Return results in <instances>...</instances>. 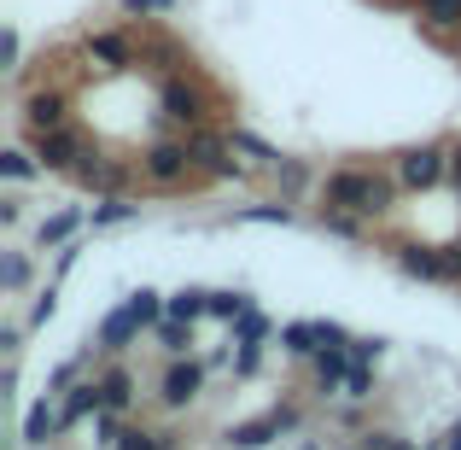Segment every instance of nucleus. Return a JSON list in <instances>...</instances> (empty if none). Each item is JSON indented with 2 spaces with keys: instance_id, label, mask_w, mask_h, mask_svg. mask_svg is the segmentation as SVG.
<instances>
[{
  "instance_id": "f257e3e1",
  "label": "nucleus",
  "mask_w": 461,
  "mask_h": 450,
  "mask_svg": "<svg viewBox=\"0 0 461 450\" xmlns=\"http://www.w3.org/2000/svg\"><path fill=\"white\" fill-rule=\"evenodd\" d=\"M397 205V181L374 170H333L321 181V211H350V216H385Z\"/></svg>"
},
{
  "instance_id": "f03ea898",
  "label": "nucleus",
  "mask_w": 461,
  "mask_h": 450,
  "mask_svg": "<svg viewBox=\"0 0 461 450\" xmlns=\"http://www.w3.org/2000/svg\"><path fill=\"white\" fill-rule=\"evenodd\" d=\"M397 270L415 281H461V246H397Z\"/></svg>"
},
{
  "instance_id": "7ed1b4c3",
  "label": "nucleus",
  "mask_w": 461,
  "mask_h": 450,
  "mask_svg": "<svg viewBox=\"0 0 461 450\" xmlns=\"http://www.w3.org/2000/svg\"><path fill=\"white\" fill-rule=\"evenodd\" d=\"M140 170H147L158 188H176V181H187L199 164H193V147H187V141H152L147 158H140Z\"/></svg>"
},
{
  "instance_id": "20e7f679",
  "label": "nucleus",
  "mask_w": 461,
  "mask_h": 450,
  "mask_svg": "<svg viewBox=\"0 0 461 450\" xmlns=\"http://www.w3.org/2000/svg\"><path fill=\"white\" fill-rule=\"evenodd\" d=\"M444 170H450V152L444 147H409L397 158V181H403V188H438Z\"/></svg>"
},
{
  "instance_id": "39448f33",
  "label": "nucleus",
  "mask_w": 461,
  "mask_h": 450,
  "mask_svg": "<svg viewBox=\"0 0 461 450\" xmlns=\"http://www.w3.org/2000/svg\"><path fill=\"white\" fill-rule=\"evenodd\" d=\"M204 392V363H193V357H176L169 363V374H164V409H187L193 398Z\"/></svg>"
},
{
  "instance_id": "423d86ee",
  "label": "nucleus",
  "mask_w": 461,
  "mask_h": 450,
  "mask_svg": "<svg viewBox=\"0 0 461 450\" xmlns=\"http://www.w3.org/2000/svg\"><path fill=\"white\" fill-rule=\"evenodd\" d=\"M187 147L199 170H216V176H246V164H234V147L228 135H204V129H187Z\"/></svg>"
},
{
  "instance_id": "0eeeda50",
  "label": "nucleus",
  "mask_w": 461,
  "mask_h": 450,
  "mask_svg": "<svg viewBox=\"0 0 461 450\" xmlns=\"http://www.w3.org/2000/svg\"><path fill=\"white\" fill-rule=\"evenodd\" d=\"M35 158H41V170H82V141L70 135V129H47V135H35Z\"/></svg>"
},
{
  "instance_id": "6e6552de",
  "label": "nucleus",
  "mask_w": 461,
  "mask_h": 450,
  "mask_svg": "<svg viewBox=\"0 0 461 450\" xmlns=\"http://www.w3.org/2000/svg\"><path fill=\"white\" fill-rule=\"evenodd\" d=\"M140 327H147V322H140V310L123 298V304H117V310L100 322V351H112V357H117L123 345H135V339H140Z\"/></svg>"
},
{
  "instance_id": "1a4fd4ad",
  "label": "nucleus",
  "mask_w": 461,
  "mask_h": 450,
  "mask_svg": "<svg viewBox=\"0 0 461 450\" xmlns=\"http://www.w3.org/2000/svg\"><path fill=\"white\" fill-rule=\"evenodd\" d=\"M286 427H298V416H293V409H275V416H263V421L234 427V433H228V445H234V450H258V445H269L275 433H286Z\"/></svg>"
},
{
  "instance_id": "9d476101",
  "label": "nucleus",
  "mask_w": 461,
  "mask_h": 450,
  "mask_svg": "<svg viewBox=\"0 0 461 450\" xmlns=\"http://www.w3.org/2000/svg\"><path fill=\"white\" fill-rule=\"evenodd\" d=\"M59 433H65V409H53V392H47L41 404H30V416H23V445H53Z\"/></svg>"
},
{
  "instance_id": "9b49d317",
  "label": "nucleus",
  "mask_w": 461,
  "mask_h": 450,
  "mask_svg": "<svg viewBox=\"0 0 461 450\" xmlns=\"http://www.w3.org/2000/svg\"><path fill=\"white\" fill-rule=\"evenodd\" d=\"M23 124H30V135H47V129H65V94H30V106H23Z\"/></svg>"
},
{
  "instance_id": "f8f14e48",
  "label": "nucleus",
  "mask_w": 461,
  "mask_h": 450,
  "mask_svg": "<svg viewBox=\"0 0 461 450\" xmlns=\"http://www.w3.org/2000/svg\"><path fill=\"white\" fill-rule=\"evenodd\" d=\"M321 345H327L321 322H286L281 327V351H286V357H315Z\"/></svg>"
},
{
  "instance_id": "ddd939ff",
  "label": "nucleus",
  "mask_w": 461,
  "mask_h": 450,
  "mask_svg": "<svg viewBox=\"0 0 461 450\" xmlns=\"http://www.w3.org/2000/svg\"><path fill=\"white\" fill-rule=\"evenodd\" d=\"M77 228H82V211H77V205H65V211L41 216V228H35V246H41V252H47V246H65Z\"/></svg>"
},
{
  "instance_id": "4468645a",
  "label": "nucleus",
  "mask_w": 461,
  "mask_h": 450,
  "mask_svg": "<svg viewBox=\"0 0 461 450\" xmlns=\"http://www.w3.org/2000/svg\"><path fill=\"white\" fill-rule=\"evenodd\" d=\"M164 316H169V322H199V316H211V293H199V287H181V293L164 298Z\"/></svg>"
},
{
  "instance_id": "2eb2a0df",
  "label": "nucleus",
  "mask_w": 461,
  "mask_h": 450,
  "mask_svg": "<svg viewBox=\"0 0 461 450\" xmlns=\"http://www.w3.org/2000/svg\"><path fill=\"white\" fill-rule=\"evenodd\" d=\"M164 112L176 117V124H187V129L204 117V112H199V94H193L187 82H164Z\"/></svg>"
},
{
  "instance_id": "dca6fc26",
  "label": "nucleus",
  "mask_w": 461,
  "mask_h": 450,
  "mask_svg": "<svg viewBox=\"0 0 461 450\" xmlns=\"http://www.w3.org/2000/svg\"><path fill=\"white\" fill-rule=\"evenodd\" d=\"M100 409H105V386H100V381L77 386V392L65 398V427H77L82 416H100Z\"/></svg>"
},
{
  "instance_id": "f3484780",
  "label": "nucleus",
  "mask_w": 461,
  "mask_h": 450,
  "mask_svg": "<svg viewBox=\"0 0 461 450\" xmlns=\"http://www.w3.org/2000/svg\"><path fill=\"white\" fill-rule=\"evenodd\" d=\"M88 188H100V193H123V181H129V170H117V164H105V158H82V170H77Z\"/></svg>"
},
{
  "instance_id": "a211bd4d",
  "label": "nucleus",
  "mask_w": 461,
  "mask_h": 450,
  "mask_svg": "<svg viewBox=\"0 0 461 450\" xmlns=\"http://www.w3.org/2000/svg\"><path fill=\"white\" fill-rule=\"evenodd\" d=\"M100 386H105V409H129V398H135V374H129L123 363H112V369L100 374Z\"/></svg>"
},
{
  "instance_id": "6ab92c4d",
  "label": "nucleus",
  "mask_w": 461,
  "mask_h": 450,
  "mask_svg": "<svg viewBox=\"0 0 461 450\" xmlns=\"http://www.w3.org/2000/svg\"><path fill=\"white\" fill-rule=\"evenodd\" d=\"M228 147H234V152H246V158H258V164H269V170L281 164V152H275L263 135H251V129H228Z\"/></svg>"
},
{
  "instance_id": "aec40b11",
  "label": "nucleus",
  "mask_w": 461,
  "mask_h": 450,
  "mask_svg": "<svg viewBox=\"0 0 461 450\" xmlns=\"http://www.w3.org/2000/svg\"><path fill=\"white\" fill-rule=\"evenodd\" d=\"M420 23L427 30H461V0H420Z\"/></svg>"
},
{
  "instance_id": "412c9836",
  "label": "nucleus",
  "mask_w": 461,
  "mask_h": 450,
  "mask_svg": "<svg viewBox=\"0 0 461 450\" xmlns=\"http://www.w3.org/2000/svg\"><path fill=\"white\" fill-rule=\"evenodd\" d=\"M88 53L100 59L105 70H123V65H129V41H123V35H94V41H88Z\"/></svg>"
},
{
  "instance_id": "4be33fe9",
  "label": "nucleus",
  "mask_w": 461,
  "mask_h": 450,
  "mask_svg": "<svg viewBox=\"0 0 461 450\" xmlns=\"http://www.w3.org/2000/svg\"><path fill=\"white\" fill-rule=\"evenodd\" d=\"M158 345H164L169 357H187L193 351V322H169L164 316V322H158Z\"/></svg>"
},
{
  "instance_id": "5701e85b",
  "label": "nucleus",
  "mask_w": 461,
  "mask_h": 450,
  "mask_svg": "<svg viewBox=\"0 0 461 450\" xmlns=\"http://www.w3.org/2000/svg\"><path fill=\"white\" fill-rule=\"evenodd\" d=\"M0 170H6L12 181H30L35 170H41V158H35V152H23V147H6V152H0Z\"/></svg>"
},
{
  "instance_id": "b1692460",
  "label": "nucleus",
  "mask_w": 461,
  "mask_h": 450,
  "mask_svg": "<svg viewBox=\"0 0 461 450\" xmlns=\"http://www.w3.org/2000/svg\"><path fill=\"white\" fill-rule=\"evenodd\" d=\"M135 216V205L123 199V193H105V205H94V228H112V223H129Z\"/></svg>"
},
{
  "instance_id": "393cba45",
  "label": "nucleus",
  "mask_w": 461,
  "mask_h": 450,
  "mask_svg": "<svg viewBox=\"0 0 461 450\" xmlns=\"http://www.w3.org/2000/svg\"><path fill=\"white\" fill-rule=\"evenodd\" d=\"M23 281H30V258H23V252H6V258H0V287L18 293Z\"/></svg>"
},
{
  "instance_id": "a878e982",
  "label": "nucleus",
  "mask_w": 461,
  "mask_h": 450,
  "mask_svg": "<svg viewBox=\"0 0 461 450\" xmlns=\"http://www.w3.org/2000/svg\"><path fill=\"white\" fill-rule=\"evenodd\" d=\"M246 310H251L246 293H211V316H216V322H240Z\"/></svg>"
},
{
  "instance_id": "bb28decb",
  "label": "nucleus",
  "mask_w": 461,
  "mask_h": 450,
  "mask_svg": "<svg viewBox=\"0 0 461 450\" xmlns=\"http://www.w3.org/2000/svg\"><path fill=\"white\" fill-rule=\"evenodd\" d=\"M263 334H269V322H263L258 310H246V316L234 322V345H263Z\"/></svg>"
},
{
  "instance_id": "cd10ccee",
  "label": "nucleus",
  "mask_w": 461,
  "mask_h": 450,
  "mask_svg": "<svg viewBox=\"0 0 461 450\" xmlns=\"http://www.w3.org/2000/svg\"><path fill=\"white\" fill-rule=\"evenodd\" d=\"M240 223H293V205L275 199V205H251V211H240Z\"/></svg>"
},
{
  "instance_id": "c85d7f7f",
  "label": "nucleus",
  "mask_w": 461,
  "mask_h": 450,
  "mask_svg": "<svg viewBox=\"0 0 461 450\" xmlns=\"http://www.w3.org/2000/svg\"><path fill=\"white\" fill-rule=\"evenodd\" d=\"M345 398H374V374H368V363H350V374H345Z\"/></svg>"
},
{
  "instance_id": "c756f323",
  "label": "nucleus",
  "mask_w": 461,
  "mask_h": 450,
  "mask_svg": "<svg viewBox=\"0 0 461 450\" xmlns=\"http://www.w3.org/2000/svg\"><path fill=\"white\" fill-rule=\"evenodd\" d=\"M117 450H169L164 433H147V427H129L123 439H117Z\"/></svg>"
},
{
  "instance_id": "7c9ffc66",
  "label": "nucleus",
  "mask_w": 461,
  "mask_h": 450,
  "mask_svg": "<svg viewBox=\"0 0 461 450\" xmlns=\"http://www.w3.org/2000/svg\"><path fill=\"white\" fill-rule=\"evenodd\" d=\"M321 228H327V234L357 240V234H362V216H350V211H321Z\"/></svg>"
},
{
  "instance_id": "2f4dec72",
  "label": "nucleus",
  "mask_w": 461,
  "mask_h": 450,
  "mask_svg": "<svg viewBox=\"0 0 461 450\" xmlns=\"http://www.w3.org/2000/svg\"><path fill=\"white\" fill-rule=\"evenodd\" d=\"M275 170H281V188H286V199H293V193L304 188V164H298V158H281Z\"/></svg>"
},
{
  "instance_id": "473e14b6",
  "label": "nucleus",
  "mask_w": 461,
  "mask_h": 450,
  "mask_svg": "<svg viewBox=\"0 0 461 450\" xmlns=\"http://www.w3.org/2000/svg\"><path fill=\"white\" fill-rule=\"evenodd\" d=\"M357 445H362V450H415L409 439H397V433H362Z\"/></svg>"
},
{
  "instance_id": "72a5a7b5",
  "label": "nucleus",
  "mask_w": 461,
  "mask_h": 450,
  "mask_svg": "<svg viewBox=\"0 0 461 450\" xmlns=\"http://www.w3.org/2000/svg\"><path fill=\"white\" fill-rule=\"evenodd\" d=\"M53 310H59V293L47 287V293L35 298V310H30V327H47V322H53Z\"/></svg>"
},
{
  "instance_id": "f704fd0d",
  "label": "nucleus",
  "mask_w": 461,
  "mask_h": 450,
  "mask_svg": "<svg viewBox=\"0 0 461 450\" xmlns=\"http://www.w3.org/2000/svg\"><path fill=\"white\" fill-rule=\"evenodd\" d=\"M380 351H385V339H350V357L357 363H380Z\"/></svg>"
},
{
  "instance_id": "c9c22d12",
  "label": "nucleus",
  "mask_w": 461,
  "mask_h": 450,
  "mask_svg": "<svg viewBox=\"0 0 461 450\" xmlns=\"http://www.w3.org/2000/svg\"><path fill=\"white\" fill-rule=\"evenodd\" d=\"M18 53H23L18 30H6V35H0V59H6V70H18Z\"/></svg>"
},
{
  "instance_id": "e433bc0d",
  "label": "nucleus",
  "mask_w": 461,
  "mask_h": 450,
  "mask_svg": "<svg viewBox=\"0 0 461 450\" xmlns=\"http://www.w3.org/2000/svg\"><path fill=\"white\" fill-rule=\"evenodd\" d=\"M176 0H123V12H169Z\"/></svg>"
},
{
  "instance_id": "4c0bfd02",
  "label": "nucleus",
  "mask_w": 461,
  "mask_h": 450,
  "mask_svg": "<svg viewBox=\"0 0 461 450\" xmlns=\"http://www.w3.org/2000/svg\"><path fill=\"white\" fill-rule=\"evenodd\" d=\"M450 176H456V181H461V147H456V152H450Z\"/></svg>"
},
{
  "instance_id": "58836bf2",
  "label": "nucleus",
  "mask_w": 461,
  "mask_h": 450,
  "mask_svg": "<svg viewBox=\"0 0 461 450\" xmlns=\"http://www.w3.org/2000/svg\"><path fill=\"white\" fill-rule=\"evenodd\" d=\"M444 450H461V421H456V427H450V445H444Z\"/></svg>"
},
{
  "instance_id": "ea45409f",
  "label": "nucleus",
  "mask_w": 461,
  "mask_h": 450,
  "mask_svg": "<svg viewBox=\"0 0 461 450\" xmlns=\"http://www.w3.org/2000/svg\"><path fill=\"white\" fill-rule=\"evenodd\" d=\"M298 450H321V445H298Z\"/></svg>"
},
{
  "instance_id": "a19ab883",
  "label": "nucleus",
  "mask_w": 461,
  "mask_h": 450,
  "mask_svg": "<svg viewBox=\"0 0 461 450\" xmlns=\"http://www.w3.org/2000/svg\"><path fill=\"white\" fill-rule=\"evenodd\" d=\"M357 450H362V445H357Z\"/></svg>"
}]
</instances>
